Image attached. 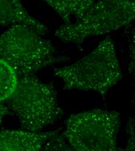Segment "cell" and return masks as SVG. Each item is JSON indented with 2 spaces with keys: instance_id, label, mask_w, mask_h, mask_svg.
<instances>
[{
  "instance_id": "obj_1",
  "label": "cell",
  "mask_w": 135,
  "mask_h": 151,
  "mask_svg": "<svg viewBox=\"0 0 135 151\" xmlns=\"http://www.w3.org/2000/svg\"><path fill=\"white\" fill-rule=\"evenodd\" d=\"M54 75L63 81L64 90L92 91L102 96L122 77L115 45L110 37L76 62L55 69Z\"/></svg>"
},
{
  "instance_id": "obj_2",
  "label": "cell",
  "mask_w": 135,
  "mask_h": 151,
  "mask_svg": "<svg viewBox=\"0 0 135 151\" xmlns=\"http://www.w3.org/2000/svg\"><path fill=\"white\" fill-rule=\"evenodd\" d=\"M0 58L12 67L18 77L34 75L68 59L58 52L50 40L22 24L12 26L0 35Z\"/></svg>"
},
{
  "instance_id": "obj_3",
  "label": "cell",
  "mask_w": 135,
  "mask_h": 151,
  "mask_svg": "<svg viewBox=\"0 0 135 151\" xmlns=\"http://www.w3.org/2000/svg\"><path fill=\"white\" fill-rule=\"evenodd\" d=\"M6 102L23 130L32 132H41L64 113L53 84L43 82L35 75L18 77L17 88Z\"/></svg>"
},
{
  "instance_id": "obj_4",
  "label": "cell",
  "mask_w": 135,
  "mask_h": 151,
  "mask_svg": "<svg viewBox=\"0 0 135 151\" xmlns=\"http://www.w3.org/2000/svg\"><path fill=\"white\" fill-rule=\"evenodd\" d=\"M135 20V0H97L80 19L64 23L55 36L65 43L80 44L87 38L104 35Z\"/></svg>"
},
{
  "instance_id": "obj_5",
  "label": "cell",
  "mask_w": 135,
  "mask_h": 151,
  "mask_svg": "<svg viewBox=\"0 0 135 151\" xmlns=\"http://www.w3.org/2000/svg\"><path fill=\"white\" fill-rule=\"evenodd\" d=\"M120 113L95 109L71 115L63 134L74 151H122L117 147Z\"/></svg>"
},
{
  "instance_id": "obj_6",
  "label": "cell",
  "mask_w": 135,
  "mask_h": 151,
  "mask_svg": "<svg viewBox=\"0 0 135 151\" xmlns=\"http://www.w3.org/2000/svg\"><path fill=\"white\" fill-rule=\"evenodd\" d=\"M61 129L46 132L23 130L0 132V151H38Z\"/></svg>"
},
{
  "instance_id": "obj_7",
  "label": "cell",
  "mask_w": 135,
  "mask_h": 151,
  "mask_svg": "<svg viewBox=\"0 0 135 151\" xmlns=\"http://www.w3.org/2000/svg\"><path fill=\"white\" fill-rule=\"evenodd\" d=\"M17 24L27 26L41 36L48 30L44 24L27 12L22 0H0V26L9 27Z\"/></svg>"
},
{
  "instance_id": "obj_8",
  "label": "cell",
  "mask_w": 135,
  "mask_h": 151,
  "mask_svg": "<svg viewBox=\"0 0 135 151\" xmlns=\"http://www.w3.org/2000/svg\"><path fill=\"white\" fill-rule=\"evenodd\" d=\"M50 6L64 22L71 23L72 18L80 19L97 0H41Z\"/></svg>"
},
{
  "instance_id": "obj_9",
  "label": "cell",
  "mask_w": 135,
  "mask_h": 151,
  "mask_svg": "<svg viewBox=\"0 0 135 151\" xmlns=\"http://www.w3.org/2000/svg\"><path fill=\"white\" fill-rule=\"evenodd\" d=\"M18 77L12 67L0 58V103L6 101L15 91Z\"/></svg>"
},
{
  "instance_id": "obj_10",
  "label": "cell",
  "mask_w": 135,
  "mask_h": 151,
  "mask_svg": "<svg viewBox=\"0 0 135 151\" xmlns=\"http://www.w3.org/2000/svg\"><path fill=\"white\" fill-rule=\"evenodd\" d=\"M61 130L47 141L42 151H74Z\"/></svg>"
},
{
  "instance_id": "obj_11",
  "label": "cell",
  "mask_w": 135,
  "mask_h": 151,
  "mask_svg": "<svg viewBox=\"0 0 135 151\" xmlns=\"http://www.w3.org/2000/svg\"><path fill=\"white\" fill-rule=\"evenodd\" d=\"M128 68L131 76L135 90V28L131 32L128 38Z\"/></svg>"
},
{
  "instance_id": "obj_12",
  "label": "cell",
  "mask_w": 135,
  "mask_h": 151,
  "mask_svg": "<svg viewBox=\"0 0 135 151\" xmlns=\"http://www.w3.org/2000/svg\"><path fill=\"white\" fill-rule=\"evenodd\" d=\"M126 145L125 151H135V114L128 120L126 127Z\"/></svg>"
},
{
  "instance_id": "obj_13",
  "label": "cell",
  "mask_w": 135,
  "mask_h": 151,
  "mask_svg": "<svg viewBox=\"0 0 135 151\" xmlns=\"http://www.w3.org/2000/svg\"><path fill=\"white\" fill-rule=\"evenodd\" d=\"M9 114H10L9 108L2 104V103H0V126L2 122L3 119Z\"/></svg>"
}]
</instances>
